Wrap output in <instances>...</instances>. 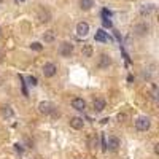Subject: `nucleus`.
Listing matches in <instances>:
<instances>
[{
  "label": "nucleus",
  "instance_id": "nucleus-1",
  "mask_svg": "<svg viewBox=\"0 0 159 159\" xmlns=\"http://www.w3.org/2000/svg\"><path fill=\"white\" fill-rule=\"evenodd\" d=\"M134 126L139 132H147L151 127V119H150V116H139L134 121Z\"/></svg>",
  "mask_w": 159,
  "mask_h": 159
},
{
  "label": "nucleus",
  "instance_id": "nucleus-2",
  "mask_svg": "<svg viewBox=\"0 0 159 159\" xmlns=\"http://www.w3.org/2000/svg\"><path fill=\"white\" fill-rule=\"evenodd\" d=\"M42 73L45 78H52L57 75V65L54 62H45L42 67Z\"/></svg>",
  "mask_w": 159,
  "mask_h": 159
},
{
  "label": "nucleus",
  "instance_id": "nucleus-3",
  "mask_svg": "<svg viewBox=\"0 0 159 159\" xmlns=\"http://www.w3.org/2000/svg\"><path fill=\"white\" fill-rule=\"evenodd\" d=\"M57 51H59V54L62 57H70L73 54V51H75V46H73L72 42H62L59 45V49Z\"/></svg>",
  "mask_w": 159,
  "mask_h": 159
},
{
  "label": "nucleus",
  "instance_id": "nucleus-4",
  "mask_svg": "<svg viewBox=\"0 0 159 159\" xmlns=\"http://www.w3.org/2000/svg\"><path fill=\"white\" fill-rule=\"evenodd\" d=\"M54 105H52L51 102H48V100H42L38 103V111L42 113V115H45V116H49L52 111H54Z\"/></svg>",
  "mask_w": 159,
  "mask_h": 159
},
{
  "label": "nucleus",
  "instance_id": "nucleus-5",
  "mask_svg": "<svg viewBox=\"0 0 159 159\" xmlns=\"http://www.w3.org/2000/svg\"><path fill=\"white\" fill-rule=\"evenodd\" d=\"M110 65H111V56L107 54V52H102L99 56V61H97V67L102 70H107Z\"/></svg>",
  "mask_w": 159,
  "mask_h": 159
},
{
  "label": "nucleus",
  "instance_id": "nucleus-6",
  "mask_svg": "<svg viewBox=\"0 0 159 159\" xmlns=\"http://www.w3.org/2000/svg\"><path fill=\"white\" fill-rule=\"evenodd\" d=\"M148 32H150V25L147 22H140V24H135L134 25V34L139 35V37L148 35Z\"/></svg>",
  "mask_w": 159,
  "mask_h": 159
},
{
  "label": "nucleus",
  "instance_id": "nucleus-7",
  "mask_svg": "<svg viewBox=\"0 0 159 159\" xmlns=\"http://www.w3.org/2000/svg\"><path fill=\"white\" fill-rule=\"evenodd\" d=\"M88 34H89V24L84 22V21L78 22L76 24V35L80 38H84V37H88Z\"/></svg>",
  "mask_w": 159,
  "mask_h": 159
},
{
  "label": "nucleus",
  "instance_id": "nucleus-8",
  "mask_svg": "<svg viewBox=\"0 0 159 159\" xmlns=\"http://www.w3.org/2000/svg\"><path fill=\"white\" fill-rule=\"evenodd\" d=\"M72 108L76 111H84L86 110V100L81 97H73L72 99Z\"/></svg>",
  "mask_w": 159,
  "mask_h": 159
},
{
  "label": "nucleus",
  "instance_id": "nucleus-9",
  "mask_svg": "<svg viewBox=\"0 0 159 159\" xmlns=\"http://www.w3.org/2000/svg\"><path fill=\"white\" fill-rule=\"evenodd\" d=\"M70 127L75 129V130H80V129H83L84 127V119L81 116H72L70 118V121H69Z\"/></svg>",
  "mask_w": 159,
  "mask_h": 159
},
{
  "label": "nucleus",
  "instance_id": "nucleus-10",
  "mask_svg": "<svg viewBox=\"0 0 159 159\" xmlns=\"http://www.w3.org/2000/svg\"><path fill=\"white\" fill-rule=\"evenodd\" d=\"M105 105H107V102H105V99L102 97H97L94 102H92V110H94L96 113H100L105 110Z\"/></svg>",
  "mask_w": 159,
  "mask_h": 159
},
{
  "label": "nucleus",
  "instance_id": "nucleus-11",
  "mask_svg": "<svg viewBox=\"0 0 159 159\" xmlns=\"http://www.w3.org/2000/svg\"><path fill=\"white\" fill-rule=\"evenodd\" d=\"M119 145H121V142H119V139H118V137L111 135V137H108V139H107V147H108V150H110V151H118Z\"/></svg>",
  "mask_w": 159,
  "mask_h": 159
},
{
  "label": "nucleus",
  "instance_id": "nucleus-12",
  "mask_svg": "<svg viewBox=\"0 0 159 159\" xmlns=\"http://www.w3.org/2000/svg\"><path fill=\"white\" fill-rule=\"evenodd\" d=\"M38 21L42 24H46L51 21V13L46 10V8H40L38 10Z\"/></svg>",
  "mask_w": 159,
  "mask_h": 159
},
{
  "label": "nucleus",
  "instance_id": "nucleus-13",
  "mask_svg": "<svg viewBox=\"0 0 159 159\" xmlns=\"http://www.w3.org/2000/svg\"><path fill=\"white\" fill-rule=\"evenodd\" d=\"M156 10V7L153 5V3H147V5H142L140 7V15L142 16H150L151 13Z\"/></svg>",
  "mask_w": 159,
  "mask_h": 159
},
{
  "label": "nucleus",
  "instance_id": "nucleus-14",
  "mask_svg": "<svg viewBox=\"0 0 159 159\" xmlns=\"http://www.w3.org/2000/svg\"><path fill=\"white\" fill-rule=\"evenodd\" d=\"M92 54H94V48H92V45H83L81 48V56L84 59H89L92 57Z\"/></svg>",
  "mask_w": 159,
  "mask_h": 159
},
{
  "label": "nucleus",
  "instance_id": "nucleus-15",
  "mask_svg": "<svg viewBox=\"0 0 159 159\" xmlns=\"http://www.w3.org/2000/svg\"><path fill=\"white\" fill-rule=\"evenodd\" d=\"M43 42L46 43V45H49V43H54L56 42V34L52 32V30H46L45 34H43Z\"/></svg>",
  "mask_w": 159,
  "mask_h": 159
},
{
  "label": "nucleus",
  "instance_id": "nucleus-16",
  "mask_svg": "<svg viewBox=\"0 0 159 159\" xmlns=\"http://www.w3.org/2000/svg\"><path fill=\"white\" fill-rule=\"evenodd\" d=\"M94 40H96V42H100V43L107 42V40H108V37H107V32H105L103 29H99V30L96 32V35H94Z\"/></svg>",
  "mask_w": 159,
  "mask_h": 159
},
{
  "label": "nucleus",
  "instance_id": "nucleus-17",
  "mask_svg": "<svg viewBox=\"0 0 159 159\" xmlns=\"http://www.w3.org/2000/svg\"><path fill=\"white\" fill-rule=\"evenodd\" d=\"M80 8L83 11H89L92 7H94V0H80Z\"/></svg>",
  "mask_w": 159,
  "mask_h": 159
},
{
  "label": "nucleus",
  "instance_id": "nucleus-18",
  "mask_svg": "<svg viewBox=\"0 0 159 159\" xmlns=\"http://www.w3.org/2000/svg\"><path fill=\"white\" fill-rule=\"evenodd\" d=\"M30 48L32 49H35V51H40L43 46H42V43H38V42H34V43H30Z\"/></svg>",
  "mask_w": 159,
  "mask_h": 159
},
{
  "label": "nucleus",
  "instance_id": "nucleus-19",
  "mask_svg": "<svg viewBox=\"0 0 159 159\" xmlns=\"http://www.w3.org/2000/svg\"><path fill=\"white\" fill-rule=\"evenodd\" d=\"M2 113H3V116H11V115H13V111H11V107H3Z\"/></svg>",
  "mask_w": 159,
  "mask_h": 159
},
{
  "label": "nucleus",
  "instance_id": "nucleus-20",
  "mask_svg": "<svg viewBox=\"0 0 159 159\" xmlns=\"http://www.w3.org/2000/svg\"><path fill=\"white\" fill-rule=\"evenodd\" d=\"M126 119H127V115H126V113H119V115H118V121H119V123L126 121Z\"/></svg>",
  "mask_w": 159,
  "mask_h": 159
},
{
  "label": "nucleus",
  "instance_id": "nucleus-21",
  "mask_svg": "<svg viewBox=\"0 0 159 159\" xmlns=\"http://www.w3.org/2000/svg\"><path fill=\"white\" fill-rule=\"evenodd\" d=\"M29 81H30L32 86H35V84H37V78H35V76H30V78H29Z\"/></svg>",
  "mask_w": 159,
  "mask_h": 159
},
{
  "label": "nucleus",
  "instance_id": "nucleus-22",
  "mask_svg": "<svg viewBox=\"0 0 159 159\" xmlns=\"http://www.w3.org/2000/svg\"><path fill=\"white\" fill-rule=\"evenodd\" d=\"M157 147H159V145L156 143V145H154V153H156V154H159V148H157Z\"/></svg>",
  "mask_w": 159,
  "mask_h": 159
},
{
  "label": "nucleus",
  "instance_id": "nucleus-23",
  "mask_svg": "<svg viewBox=\"0 0 159 159\" xmlns=\"http://www.w3.org/2000/svg\"><path fill=\"white\" fill-rule=\"evenodd\" d=\"M0 37H2V27H0Z\"/></svg>",
  "mask_w": 159,
  "mask_h": 159
},
{
  "label": "nucleus",
  "instance_id": "nucleus-24",
  "mask_svg": "<svg viewBox=\"0 0 159 159\" xmlns=\"http://www.w3.org/2000/svg\"><path fill=\"white\" fill-rule=\"evenodd\" d=\"M2 2H3V0H0V3H2Z\"/></svg>",
  "mask_w": 159,
  "mask_h": 159
}]
</instances>
